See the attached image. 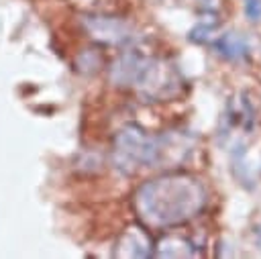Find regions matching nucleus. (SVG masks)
<instances>
[{
	"label": "nucleus",
	"instance_id": "obj_5",
	"mask_svg": "<svg viewBox=\"0 0 261 259\" xmlns=\"http://www.w3.org/2000/svg\"><path fill=\"white\" fill-rule=\"evenodd\" d=\"M155 241L147 232L145 224H133L114 243V257L118 259H149L153 257Z\"/></svg>",
	"mask_w": 261,
	"mask_h": 259
},
{
	"label": "nucleus",
	"instance_id": "obj_10",
	"mask_svg": "<svg viewBox=\"0 0 261 259\" xmlns=\"http://www.w3.org/2000/svg\"><path fill=\"white\" fill-rule=\"evenodd\" d=\"M255 237H257V241H259V245H261V224L255 228Z\"/></svg>",
	"mask_w": 261,
	"mask_h": 259
},
{
	"label": "nucleus",
	"instance_id": "obj_3",
	"mask_svg": "<svg viewBox=\"0 0 261 259\" xmlns=\"http://www.w3.org/2000/svg\"><path fill=\"white\" fill-rule=\"evenodd\" d=\"M112 161L124 175H133L141 167H161L163 135H151L139 124L122 126L112 143Z\"/></svg>",
	"mask_w": 261,
	"mask_h": 259
},
{
	"label": "nucleus",
	"instance_id": "obj_9",
	"mask_svg": "<svg viewBox=\"0 0 261 259\" xmlns=\"http://www.w3.org/2000/svg\"><path fill=\"white\" fill-rule=\"evenodd\" d=\"M245 14L249 20H261V0H245Z\"/></svg>",
	"mask_w": 261,
	"mask_h": 259
},
{
	"label": "nucleus",
	"instance_id": "obj_11",
	"mask_svg": "<svg viewBox=\"0 0 261 259\" xmlns=\"http://www.w3.org/2000/svg\"><path fill=\"white\" fill-rule=\"evenodd\" d=\"M202 2H204V4H210V2H212V0H202Z\"/></svg>",
	"mask_w": 261,
	"mask_h": 259
},
{
	"label": "nucleus",
	"instance_id": "obj_1",
	"mask_svg": "<svg viewBox=\"0 0 261 259\" xmlns=\"http://www.w3.org/2000/svg\"><path fill=\"white\" fill-rule=\"evenodd\" d=\"M208 204L204 184L186 171H169L143 182L135 196L133 208L147 228H171L186 224L202 214Z\"/></svg>",
	"mask_w": 261,
	"mask_h": 259
},
{
	"label": "nucleus",
	"instance_id": "obj_2",
	"mask_svg": "<svg viewBox=\"0 0 261 259\" xmlns=\"http://www.w3.org/2000/svg\"><path fill=\"white\" fill-rule=\"evenodd\" d=\"M110 82L116 88L135 90L145 102L173 100L184 88V77L171 61L143 55L137 49H126L112 61Z\"/></svg>",
	"mask_w": 261,
	"mask_h": 259
},
{
	"label": "nucleus",
	"instance_id": "obj_7",
	"mask_svg": "<svg viewBox=\"0 0 261 259\" xmlns=\"http://www.w3.org/2000/svg\"><path fill=\"white\" fill-rule=\"evenodd\" d=\"M212 47L226 61H243L251 53L249 41L237 31H228V33L218 35L216 39H212Z\"/></svg>",
	"mask_w": 261,
	"mask_h": 259
},
{
	"label": "nucleus",
	"instance_id": "obj_8",
	"mask_svg": "<svg viewBox=\"0 0 261 259\" xmlns=\"http://www.w3.org/2000/svg\"><path fill=\"white\" fill-rule=\"evenodd\" d=\"M218 27H220V18H218V14H216L212 8H208V10H204L202 18H198V22L190 29V33H188V41L194 43V45H206V43H212L214 33H216Z\"/></svg>",
	"mask_w": 261,
	"mask_h": 259
},
{
	"label": "nucleus",
	"instance_id": "obj_6",
	"mask_svg": "<svg viewBox=\"0 0 261 259\" xmlns=\"http://www.w3.org/2000/svg\"><path fill=\"white\" fill-rule=\"evenodd\" d=\"M196 255H198L196 243L181 232L165 235L159 243H155V251H153V257H161V259L163 257L165 259H188Z\"/></svg>",
	"mask_w": 261,
	"mask_h": 259
},
{
	"label": "nucleus",
	"instance_id": "obj_4",
	"mask_svg": "<svg viewBox=\"0 0 261 259\" xmlns=\"http://www.w3.org/2000/svg\"><path fill=\"white\" fill-rule=\"evenodd\" d=\"M82 24L86 33L100 45H112V47H124L135 43V31L133 27L118 16L108 14H86L82 16Z\"/></svg>",
	"mask_w": 261,
	"mask_h": 259
}]
</instances>
